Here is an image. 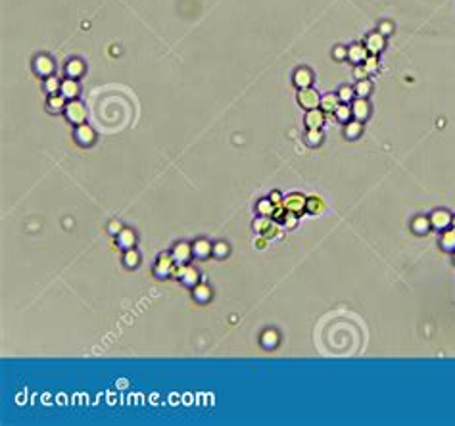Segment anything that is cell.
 <instances>
[{
    "instance_id": "obj_8",
    "label": "cell",
    "mask_w": 455,
    "mask_h": 426,
    "mask_svg": "<svg viewBox=\"0 0 455 426\" xmlns=\"http://www.w3.org/2000/svg\"><path fill=\"white\" fill-rule=\"evenodd\" d=\"M352 115H354V119H357V121H365V119L371 115V106H369L367 98H357V96H355V100H354V104H352Z\"/></svg>"
},
{
    "instance_id": "obj_40",
    "label": "cell",
    "mask_w": 455,
    "mask_h": 426,
    "mask_svg": "<svg viewBox=\"0 0 455 426\" xmlns=\"http://www.w3.org/2000/svg\"><path fill=\"white\" fill-rule=\"evenodd\" d=\"M392 31H394V25H392L390 22H382L380 25H379V33H382L384 37H386V35H390Z\"/></svg>"
},
{
    "instance_id": "obj_32",
    "label": "cell",
    "mask_w": 455,
    "mask_h": 426,
    "mask_svg": "<svg viewBox=\"0 0 455 426\" xmlns=\"http://www.w3.org/2000/svg\"><path fill=\"white\" fill-rule=\"evenodd\" d=\"M273 211H275V203L271 200H261V202L257 203V213L261 217H271Z\"/></svg>"
},
{
    "instance_id": "obj_30",
    "label": "cell",
    "mask_w": 455,
    "mask_h": 426,
    "mask_svg": "<svg viewBox=\"0 0 455 426\" xmlns=\"http://www.w3.org/2000/svg\"><path fill=\"white\" fill-rule=\"evenodd\" d=\"M336 94H338L342 104H350V102H354V98H355V90L352 89V87H348V85L340 87V90H338Z\"/></svg>"
},
{
    "instance_id": "obj_27",
    "label": "cell",
    "mask_w": 455,
    "mask_h": 426,
    "mask_svg": "<svg viewBox=\"0 0 455 426\" xmlns=\"http://www.w3.org/2000/svg\"><path fill=\"white\" fill-rule=\"evenodd\" d=\"M209 298H211V290H209V286H205V284H196V286H194V300H196V301L204 303V301H207Z\"/></svg>"
},
{
    "instance_id": "obj_26",
    "label": "cell",
    "mask_w": 455,
    "mask_h": 426,
    "mask_svg": "<svg viewBox=\"0 0 455 426\" xmlns=\"http://www.w3.org/2000/svg\"><path fill=\"white\" fill-rule=\"evenodd\" d=\"M355 96L357 98H367L371 92H373V83L369 81V79H361V81H357V85H355Z\"/></svg>"
},
{
    "instance_id": "obj_44",
    "label": "cell",
    "mask_w": 455,
    "mask_h": 426,
    "mask_svg": "<svg viewBox=\"0 0 455 426\" xmlns=\"http://www.w3.org/2000/svg\"><path fill=\"white\" fill-rule=\"evenodd\" d=\"M454 261H455V255H454Z\"/></svg>"
},
{
    "instance_id": "obj_23",
    "label": "cell",
    "mask_w": 455,
    "mask_h": 426,
    "mask_svg": "<svg viewBox=\"0 0 455 426\" xmlns=\"http://www.w3.org/2000/svg\"><path fill=\"white\" fill-rule=\"evenodd\" d=\"M211 248L213 246H211L207 240H196V242L192 244V255L204 259V257H207V255L211 253Z\"/></svg>"
},
{
    "instance_id": "obj_5",
    "label": "cell",
    "mask_w": 455,
    "mask_h": 426,
    "mask_svg": "<svg viewBox=\"0 0 455 426\" xmlns=\"http://www.w3.org/2000/svg\"><path fill=\"white\" fill-rule=\"evenodd\" d=\"M452 221H454V215L450 211H446V209H436L432 215H430V225H432V228H436V230L450 228Z\"/></svg>"
},
{
    "instance_id": "obj_4",
    "label": "cell",
    "mask_w": 455,
    "mask_h": 426,
    "mask_svg": "<svg viewBox=\"0 0 455 426\" xmlns=\"http://www.w3.org/2000/svg\"><path fill=\"white\" fill-rule=\"evenodd\" d=\"M305 203H307V198L302 196V194H298V192H292V194H288L286 198H282L284 209H286V211H292V213H296V215H302V213L305 211Z\"/></svg>"
},
{
    "instance_id": "obj_35",
    "label": "cell",
    "mask_w": 455,
    "mask_h": 426,
    "mask_svg": "<svg viewBox=\"0 0 455 426\" xmlns=\"http://www.w3.org/2000/svg\"><path fill=\"white\" fill-rule=\"evenodd\" d=\"M363 68L367 69L369 73L377 71V69H379V54H369L367 60L363 62Z\"/></svg>"
},
{
    "instance_id": "obj_6",
    "label": "cell",
    "mask_w": 455,
    "mask_h": 426,
    "mask_svg": "<svg viewBox=\"0 0 455 426\" xmlns=\"http://www.w3.org/2000/svg\"><path fill=\"white\" fill-rule=\"evenodd\" d=\"M35 71H37V75H41V77H50V75L54 73V60H52L50 56H46V54L37 56V58H35Z\"/></svg>"
},
{
    "instance_id": "obj_24",
    "label": "cell",
    "mask_w": 455,
    "mask_h": 426,
    "mask_svg": "<svg viewBox=\"0 0 455 426\" xmlns=\"http://www.w3.org/2000/svg\"><path fill=\"white\" fill-rule=\"evenodd\" d=\"M261 346H263L265 350H275V348L278 346V334H277V330H265V332L261 334Z\"/></svg>"
},
{
    "instance_id": "obj_34",
    "label": "cell",
    "mask_w": 455,
    "mask_h": 426,
    "mask_svg": "<svg viewBox=\"0 0 455 426\" xmlns=\"http://www.w3.org/2000/svg\"><path fill=\"white\" fill-rule=\"evenodd\" d=\"M305 140H307L309 146H319V144L323 142V133H321V129H307Z\"/></svg>"
},
{
    "instance_id": "obj_39",
    "label": "cell",
    "mask_w": 455,
    "mask_h": 426,
    "mask_svg": "<svg viewBox=\"0 0 455 426\" xmlns=\"http://www.w3.org/2000/svg\"><path fill=\"white\" fill-rule=\"evenodd\" d=\"M354 77H355L357 81H361V79H367V77H369V71L363 68V64H359V66L355 68V71H354Z\"/></svg>"
},
{
    "instance_id": "obj_38",
    "label": "cell",
    "mask_w": 455,
    "mask_h": 426,
    "mask_svg": "<svg viewBox=\"0 0 455 426\" xmlns=\"http://www.w3.org/2000/svg\"><path fill=\"white\" fill-rule=\"evenodd\" d=\"M332 58L334 60H348V48L346 46H336L334 50H332Z\"/></svg>"
},
{
    "instance_id": "obj_2",
    "label": "cell",
    "mask_w": 455,
    "mask_h": 426,
    "mask_svg": "<svg viewBox=\"0 0 455 426\" xmlns=\"http://www.w3.org/2000/svg\"><path fill=\"white\" fill-rule=\"evenodd\" d=\"M66 117H68L69 123L81 125V123L87 121V108H85L83 102H79L77 98H75V100H69L68 106H66Z\"/></svg>"
},
{
    "instance_id": "obj_42",
    "label": "cell",
    "mask_w": 455,
    "mask_h": 426,
    "mask_svg": "<svg viewBox=\"0 0 455 426\" xmlns=\"http://www.w3.org/2000/svg\"><path fill=\"white\" fill-rule=\"evenodd\" d=\"M269 200H271V202H273L275 205H280V203H282V196H280V194H278V192H273V194H271V198H269Z\"/></svg>"
},
{
    "instance_id": "obj_13",
    "label": "cell",
    "mask_w": 455,
    "mask_h": 426,
    "mask_svg": "<svg viewBox=\"0 0 455 426\" xmlns=\"http://www.w3.org/2000/svg\"><path fill=\"white\" fill-rule=\"evenodd\" d=\"M311 83H313V73H311V69L298 68L296 73H294V85H296L298 89H307V87H311Z\"/></svg>"
},
{
    "instance_id": "obj_10",
    "label": "cell",
    "mask_w": 455,
    "mask_h": 426,
    "mask_svg": "<svg viewBox=\"0 0 455 426\" xmlns=\"http://www.w3.org/2000/svg\"><path fill=\"white\" fill-rule=\"evenodd\" d=\"M367 56H369V50H367V46L363 45H352L348 46V60L352 62V64H363L365 60H367Z\"/></svg>"
},
{
    "instance_id": "obj_36",
    "label": "cell",
    "mask_w": 455,
    "mask_h": 426,
    "mask_svg": "<svg viewBox=\"0 0 455 426\" xmlns=\"http://www.w3.org/2000/svg\"><path fill=\"white\" fill-rule=\"evenodd\" d=\"M227 253L228 246L225 242H217V244H213V248H211V255H215V257H225Z\"/></svg>"
},
{
    "instance_id": "obj_37",
    "label": "cell",
    "mask_w": 455,
    "mask_h": 426,
    "mask_svg": "<svg viewBox=\"0 0 455 426\" xmlns=\"http://www.w3.org/2000/svg\"><path fill=\"white\" fill-rule=\"evenodd\" d=\"M282 221H284V226H286V228H294L298 225V215L296 213H292V211H286V215H284Z\"/></svg>"
},
{
    "instance_id": "obj_25",
    "label": "cell",
    "mask_w": 455,
    "mask_h": 426,
    "mask_svg": "<svg viewBox=\"0 0 455 426\" xmlns=\"http://www.w3.org/2000/svg\"><path fill=\"white\" fill-rule=\"evenodd\" d=\"M305 211H309L311 215H321L325 211V202L313 196V198H307V203H305Z\"/></svg>"
},
{
    "instance_id": "obj_33",
    "label": "cell",
    "mask_w": 455,
    "mask_h": 426,
    "mask_svg": "<svg viewBox=\"0 0 455 426\" xmlns=\"http://www.w3.org/2000/svg\"><path fill=\"white\" fill-rule=\"evenodd\" d=\"M45 89H46V92H48V94H56L58 90L62 89V83H60V79H58V77L50 75V77H46Z\"/></svg>"
},
{
    "instance_id": "obj_22",
    "label": "cell",
    "mask_w": 455,
    "mask_h": 426,
    "mask_svg": "<svg viewBox=\"0 0 455 426\" xmlns=\"http://www.w3.org/2000/svg\"><path fill=\"white\" fill-rule=\"evenodd\" d=\"M440 246L448 251H455V228H446L442 230L440 236Z\"/></svg>"
},
{
    "instance_id": "obj_14",
    "label": "cell",
    "mask_w": 455,
    "mask_h": 426,
    "mask_svg": "<svg viewBox=\"0 0 455 426\" xmlns=\"http://www.w3.org/2000/svg\"><path fill=\"white\" fill-rule=\"evenodd\" d=\"M305 125H307V129H321L325 125V112L319 110V108L307 110V113H305Z\"/></svg>"
},
{
    "instance_id": "obj_12",
    "label": "cell",
    "mask_w": 455,
    "mask_h": 426,
    "mask_svg": "<svg viewBox=\"0 0 455 426\" xmlns=\"http://www.w3.org/2000/svg\"><path fill=\"white\" fill-rule=\"evenodd\" d=\"M173 259H175V263H179V265H186V261L190 259V255H192V246L190 244H186V242H181V244H177V246L173 248Z\"/></svg>"
},
{
    "instance_id": "obj_41",
    "label": "cell",
    "mask_w": 455,
    "mask_h": 426,
    "mask_svg": "<svg viewBox=\"0 0 455 426\" xmlns=\"http://www.w3.org/2000/svg\"><path fill=\"white\" fill-rule=\"evenodd\" d=\"M123 228H121V223H117V221H114V223H110V232L112 234H119Z\"/></svg>"
},
{
    "instance_id": "obj_16",
    "label": "cell",
    "mask_w": 455,
    "mask_h": 426,
    "mask_svg": "<svg viewBox=\"0 0 455 426\" xmlns=\"http://www.w3.org/2000/svg\"><path fill=\"white\" fill-rule=\"evenodd\" d=\"M79 83L75 81V79H66V81H62V89H60V92L68 98V100H75L77 96H79Z\"/></svg>"
},
{
    "instance_id": "obj_1",
    "label": "cell",
    "mask_w": 455,
    "mask_h": 426,
    "mask_svg": "<svg viewBox=\"0 0 455 426\" xmlns=\"http://www.w3.org/2000/svg\"><path fill=\"white\" fill-rule=\"evenodd\" d=\"M253 230L257 232V234H261V236H265L267 240L269 238H278L280 236V226L277 225V221H275L273 217H259V219H255L253 221Z\"/></svg>"
},
{
    "instance_id": "obj_18",
    "label": "cell",
    "mask_w": 455,
    "mask_h": 426,
    "mask_svg": "<svg viewBox=\"0 0 455 426\" xmlns=\"http://www.w3.org/2000/svg\"><path fill=\"white\" fill-rule=\"evenodd\" d=\"M363 133V121H357V119H350L348 123H346V129H344V135H346V138H350V140H355V138H359V135Z\"/></svg>"
},
{
    "instance_id": "obj_21",
    "label": "cell",
    "mask_w": 455,
    "mask_h": 426,
    "mask_svg": "<svg viewBox=\"0 0 455 426\" xmlns=\"http://www.w3.org/2000/svg\"><path fill=\"white\" fill-rule=\"evenodd\" d=\"M135 242H137V236H135V232L129 230V228H123V230L117 234V244L121 248L131 250V248L135 246Z\"/></svg>"
},
{
    "instance_id": "obj_17",
    "label": "cell",
    "mask_w": 455,
    "mask_h": 426,
    "mask_svg": "<svg viewBox=\"0 0 455 426\" xmlns=\"http://www.w3.org/2000/svg\"><path fill=\"white\" fill-rule=\"evenodd\" d=\"M66 96L64 94H50L48 96V110L54 113H60V112H66Z\"/></svg>"
},
{
    "instance_id": "obj_20",
    "label": "cell",
    "mask_w": 455,
    "mask_h": 426,
    "mask_svg": "<svg viewBox=\"0 0 455 426\" xmlns=\"http://www.w3.org/2000/svg\"><path fill=\"white\" fill-rule=\"evenodd\" d=\"M85 73V64L81 62V60H69L68 66H66V75H68L69 79H77V77H81Z\"/></svg>"
},
{
    "instance_id": "obj_9",
    "label": "cell",
    "mask_w": 455,
    "mask_h": 426,
    "mask_svg": "<svg viewBox=\"0 0 455 426\" xmlns=\"http://www.w3.org/2000/svg\"><path fill=\"white\" fill-rule=\"evenodd\" d=\"M365 46H367V50H369V54H379V52H382V48L386 46V41H384V35L382 33H371L369 37H367V41H365Z\"/></svg>"
},
{
    "instance_id": "obj_28",
    "label": "cell",
    "mask_w": 455,
    "mask_h": 426,
    "mask_svg": "<svg viewBox=\"0 0 455 426\" xmlns=\"http://www.w3.org/2000/svg\"><path fill=\"white\" fill-rule=\"evenodd\" d=\"M430 226H432V225H430V217H417V219L413 221V230H415L417 234H425Z\"/></svg>"
},
{
    "instance_id": "obj_7",
    "label": "cell",
    "mask_w": 455,
    "mask_h": 426,
    "mask_svg": "<svg viewBox=\"0 0 455 426\" xmlns=\"http://www.w3.org/2000/svg\"><path fill=\"white\" fill-rule=\"evenodd\" d=\"M75 138L79 140V144L91 146V144H94V140H96V133H94V129H92L91 125L81 123V125H77V129H75Z\"/></svg>"
},
{
    "instance_id": "obj_3",
    "label": "cell",
    "mask_w": 455,
    "mask_h": 426,
    "mask_svg": "<svg viewBox=\"0 0 455 426\" xmlns=\"http://www.w3.org/2000/svg\"><path fill=\"white\" fill-rule=\"evenodd\" d=\"M298 104L303 110H315L321 104V96L315 89L307 87V89H298Z\"/></svg>"
},
{
    "instance_id": "obj_31",
    "label": "cell",
    "mask_w": 455,
    "mask_h": 426,
    "mask_svg": "<svg viewBox=\"0 0 455 426\" xmlns=\"http://www.w3.org/2000/svg\"><path fill=\"white\" fill-rule=\"evenodd\" d=\"M138 261H140V257H138L137 250H133V248H131V250H127V251H125V255H123V263H125L127 267H131V269H133V267H137Z\"/></svg>"
},
{
    "instance_id": "obj_43",
    "label": "cell",
    "mask_w": 455,
    "mask_h": 426,
    "mask_svg": "<svg viewBox=\"0 0 455 426\" xmlns=\"http://www.w3.org/2000/svg\"><path fill=\"white\" fill-rule=\"evenodd\" d=\"M452 225H454V228H455V217H454V221H452Z\"/></svg>"
},
{
    "instance_id": "obj_15",
    "label": "cell",
    "mask_w": 455,
    "mask_h": 426,
    "mask_svg": "<svg viewBox=\"0 0 455 426\" xmlns=\"http://www.w3.org/2000/svg\"><path fill=\"white\" fill-rule=\"evenodd\" d=\"M340 98H338V94H325L323 98H321V104H319V108L323 110L325 113H334L336 110H338V106H340Z\"/></svg>"
},
{
    "instance_id": "obj_11",
    "label": "cell",
    "mask_w": 455,
    "mask_h": 426,
    "mask_svg": "<svg viewBox=\"0 0 455 426\" xmlns=\"http://www.w3.org/2000/svg\"><path fill=\"white\" fill-rule=\"evenodd\" d=\"M173 267H175V259H173V255L161 253V255L158 257V265H156V275L163 278V276L171 275V271H173Z\"/></svg>"
},
{
    "instance_id": "obj_29",
    "label": "cell",
    "mask_w": 455,
    "mask_h": 426,
    "mask_svg": "<svg viewBox=\"0 0 455 426\" xmlns=\"http://www.w3.org/2000/svg\"><path fill=\"white\" fill-rule=\"evenodd\" d=\"M334 117L338 119V121H342V123H348L354 115H352V106H348V104H340L338 106V110L334 112Z\"/></svg>"
},
{
    "instance_id": "obj_19",
    "label": "cell",
    "mask_w": 455,
    "mask_h": 426,
    "mask_svg": "<svg viewBox=\"0 0 455 426\" xmlns=\"http://www.w3.org/2000/svg\"><path fill=\"white\" fill-rule=\"evenodd\" d=\"M181 280H182V284H184V286L194 288V286L198 284V280H200L198 271L194 269V267H190V265H184V271H182V275H181Z\"/></svg>"
}]
</instances>
